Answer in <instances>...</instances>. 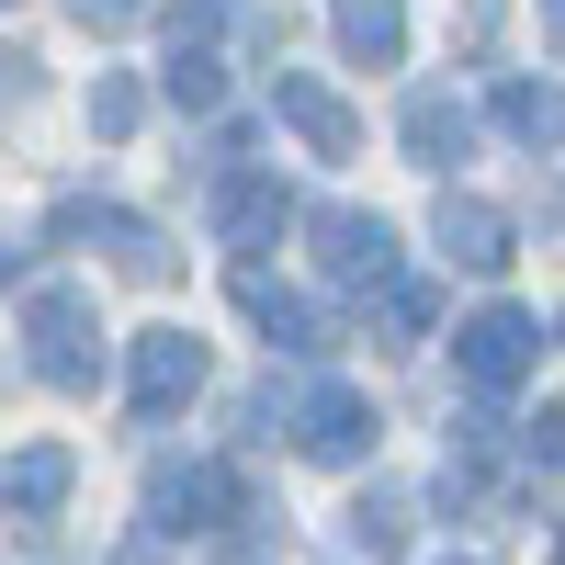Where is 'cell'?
<instances>
[{"label": "cell", "mask_w": 565, "mask_h": 565, "mask_svg": "<svg viewBox=\"0 0 565 565\" xmlns=\"http://www.w3.org/2000/svg\"><path fill=\"white\" fill-rule=\"evenodd\" d=\"M136 114H148V90H136V79H90V136H103V148H125V136H136Z\"/></svg>", "instance_id": "17"}, {"label": "cell", "mask_w": 565, "mask_h": 565, "mask_svg": "<svg viewBox=\"0 0 565 565\" xmlns=\"http://www.w3.org/2000/svg\"><path fill=\"white\" fill-rule=\"evenodd\" d=\"M238 306H249V328H271V351H328V340H340V328H328L295 282H271L260 260H238Z\"/></svg>", "instance_id": "9"}, {"label": "cell", "mask_w": 565, "mask_h": 565, "mask_svg": "<svg viewBox=\"0 0 565 565\" xmlns=\"http://www.w3.org/2000/svg\"><path fill=\"white\" fill-rule=\"evenodd\" d=\"M0 12H12V0H0Z\"/></svg>", "instance_id": "25"}, {"label": "cell", "mask_w": 565, "mask_h": 565, "mask_svg": "<svg viewBox=\"0 0 565 565\" xmlns=\"http://www.w3.org/2000/svg\"><path fill=\"white\" fill-rule=\"evenodd\" d=\"M45 226H57V238H103L125 282H170V238H159L148 215H114V204H79V193H68V204L45 215Z\"/></svg>", "instance_id": "6"}, {"label": "cell", "mask_w": 565, "mask_h": 565, "mask_svg": "<svg viewBox=\"0 0 565 565\" xmlns=\"http://www.w3.org/2000/svg\"><path fill=\"white\" fill-rule=\"evenodd\" d=\"M68 12H79V34H125L136 12H148V0H68Z\"/></svg>", "instance_id": "19"}, {"label": "cell", "mask_w": 565, "mask_h": 565, "mask_svg": "<svg viewBox=\"0 0 565 565\" xmlns=\"http://www.w3.org/2000/svg\"><path fill=\"white\" fill-rule=\"evenodd\" d=\"M238 565H260V554H238Z\"/></svg>", "instance_id": "24"}, {"label": "cell", "mask_w": 565, "mask_h": 565, "mask_svg": "<svg viewBox=\"0 0 565 565\" xmlns=\"http://www.w3.org/2000/svg\"><path fill=\"white\" fill-rule=\"evenodd\" d=\"M148 521L181 543V532H226V521H249V476L238 463H159L148 476Z\"/></svg>", "instance_id": "2"}, {"label": "cell", "mask_w": 565, "mask_h": 565, "mask_svg": "<svg viewBox=\"0 0 565 565\" xmlns=\"http://www.w3.org/2000/svg\"><path fill=\"white\" fill-rule=\"evenodd\" d=\"M193 396H204V340L193 328H148V340H136V418H170Z\"/></svg>", "instance_id": "8"}, {"label": "cell", "mask_w": 565, "mask_h": 565, "mask_svg": "<svg viewBox=\"0 0 565 565\" xmlns=\"http://www.w3.org/2000/svg\"><path fill=\"white\" fill-rule=\"evenodd\" d=\"M328 23H340V45L362 68H396L407 57V0H328Z\"/></svg>", "instance_id": "14"}, {"label": "cell", "mask_w": 565, "mask_h": 565, "mask_svg": "<svg viewBox=\"0 0 565 565\" xmlns=\"http://www.w3.org/2000/svg\"><path fill=\"white\" fill-rule=\"evenodd\" d=\"M430 317H441L430 282H385V340H396V351H418V328H430Z\"/></svg>", "instance_id": "18"}, {"label": "cell", "mask_w": 565, "mask_h": 565, "mask_svg": "<svg viewBox=\"0 0 565 565\" xmlns=\"http://www.w3.org/2000/svg\"><path fill=\"white\" fill-rule=\"evenodd\" d=\"M554 565H565V532H554Z\"/></svg>", "instance_id": "23"}, {"label": "cell", "mask_w": 565, "mask_h": 565, "mask_svg": "<svg viewBox=\"0 0 565 565\" xmlns=\"http://www.w3.org/2000/svg\"><path fill=\"white\" fill-rule=\"evenodd\" d=\"M452 362H463V385H476V396H509V385L543 362V328H532L521 306H476V317L452 328Z\"/></svg>", "instance_id": "3"}, {"label": "cell", "mask_w": 565, "mask_h": 565, "mask_svg": "<svg viewBox=\"0 0 565 565\" xmlns=\"http://www.w3.org/2000/svg\"><path fill=\"white\" fill-rule=\"evenodd\" d=\"M543 23H554V45H565V0H543Z\"/></svg>", "instance_id": "21"}, {"label": "cell", "mask_w": 565, "mask_h": 565, "mask_svg": "<svg viewBox=\"0 0 565 565\" xmlns=\"http://www.w3.org/2000/svg\"><path fill=\"white\" fill-rule=\"evenodd\" d=\"M351 554H362V565H385V554H407V498H396V487H373V498H351Z\"/></svg>", "instance_id": "16"}, {"label": "cell", "mask_w": 565, "mask_h": 565, "mask_svg": "<svg viewBox=\"0 0 565 565\" xmlns=\"http://www.w3.org/2000/svg\"><path fill=\"white\" fill-rule=\"evenodd\" d=\"M317 271L340 282V295H385V282H396V226L328 204V215H317Z\"/></svg>", "instance_id": "5"}, {"label": "cell", "mask_w": 565, "mask_h": 565, "mask_svg": "<svg viewBox=\"0 0 565 565\" xmlns=\"http://www.w3.org/2000/svg\"><path fill=\"white\" fill-rule=\"evenodd\" d=\"M498 125L521 136V148H565V90L554 79H509L498 90Z\"/></svg>", "instance_id": "15"}, {"label": "cell", "mask_w": 565, "mask_h": 565, "mask_svg": "<svg viewBox=\"0 0 565 565\" xmlns=\"http://www.w3.org/2000/svg\"><path fill=\"white\" fill-rule=\"evenodd\" d=\"M23 340H34V373L57 396H90L103 385V317H90L79 282H34L23 295Z\"/></svg>", "instance_id": "1"}, {"label": "cell", "mask_w": 565, "mask_h": 565, "mask_svg": "<svg viewBox=\"0 0 565 565\" xmlns=\"http://www.w3.org/2000/svg\"><path fill=\"white\" fill-rule=\"evenodd\" d=\"M68 487H79V452H68V441H34V452L0 463V509H12V521H45Z\"/></svg>", "instance_id": "12"}, {"label": "cell", "mask_w": 565, "mask_h": 565, "mask_svg": "<svg viewBox=\"0 0 565 565\" xmlns=\"http://www.w3.org/2000/svg\"><path fill=\"white\" fill-rule=\"evenodd\" d=\"M396 136H407V159H418V170H463V159H476V114H463L452 90H407Z\"/></svg>", "instance_id": "10"}, {"label": "cell", "mask_w": 565, "mask_h": 565, "mask_svg": "<svg viewBox=\"0 0 565 565\" xmlns=\"http://www.w3.org/2000/svg\"><path fill=\"white\" fill-rule=\"evenodd\" d=\"M521 452H532V463H565V407H543V418H532Z\"/></svg>", "instance_id": "20"}, {"label": "cell", "mask_w": 565, "mask_h": 565, "mask_svg": "<svg viewBox=\"0 0 565 565\" xmlns=\"http://www.w3.org/2000/svg\"><path fill=\"white\" fill-rule=\"evenodd\" d=\"M215 226H226V249H271L282 226H295V193H282L271 170H226V193H215Z\"/></svg>", "instance_id": "11"}, {"label": "cell", "mask_w": 565, "mask_h": 565, "mask_svg": "<svg viewBox=\"0 0 565 565\" xmlns=\"http://www.w3.org/2000/svg\"><path fill=\"white\" fill-rule=\"evenodd\" d=\"M271 114L295 125L317 159H362V114H351L328 79H306V68H271Z\"/></svg>", "instance_id": "7"}, {"label": "cell", "mask_w": 565, "mask_h": 565, "mask_svg": "<svg viewBox=\"0 0 565 565\" xmlns=\"http://www.w3.org/2000/svg\"><path fill=\"white\" fill-rule=\"evenodd\" d=\"M282 418H295L306 463H373V441H385V407L351 396V385H317V396H295Z\"/></svg>", "instance_id": "4"}, {"label": "cell", "mask_w": 565, "mask_h": 565, "mask_svg": "<svg viewBox=\"0 0 565 565\" xmlns=\"http://www.w3.org/2000/svg\"><path fill=\"white\" fill-rule=\"evenodd\" d=\"M12 271H23V249H0V282H12Z\"/></svg>", "instance_id": "22"}, {"label": "cell", "mask_w": 565, "mask_h": 565, "mask_svg": "<svg viewBox=\"0 0 565 565\" xmlns=\"http://www.w3.org/2000/svg\"><path fill=\"white\" fill-rule=\"evenodd\" d=\"M430 226H441V249H452L463 271H498V260H509V215H498V204H476V193H441V215H430Z\"/></svg>", "instance_id": "13"}]
</instances>
